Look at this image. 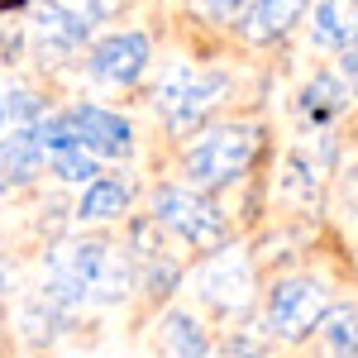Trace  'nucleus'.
<instances>
[{"label": "nucleus", "instance_id": "nucleus-20", "mask_svg": "<svg viewBox=\"0 0 358 358\" xmlns=\"http://www.w3.org/2000/svg\"><path fill=\"white\" fill-rule=\"evenodd\" d=\"M248 0H201V15L206 20H215V24H234L239 15H244Z\"/></svg>", "mask_w": 358, "mask_h": 358}, {"label": "nucleus", "instance_id": "nucleus-3", "mask_svg": "<svg viewBox=\"0 0 358 358\" xmlns=\"http://www.w3.org/2000/svg\"><path fill=\"white\" fill-rule=\"evenodd\" d=\"M182 287H192L201 315L248 320V315L258 310V292H263V282H258V258H253L244 244L229 239V244L201 253L192 268H187Z\"/></svg>", "mask_w": 358, "mask_h": 358}, {"label": "nucleus", "instance_id": "nucleus-15", "mask_svg": "<svg viewBox=\"0 0 358 358\" xmlns=\"http://www.w3.org/2000/svg\"><path fill=\"white\" fill-rule=\"evenodd\" d=\"M310 43L325 53H344L358 43V0H315Z\"/></svg>", "mask_w": 358, "mask_h": 358}, {"label": "nucleus", "instance_id": "nucleus-12", "mask_svg": "<svg viewBox=\"0 0 358 358\" xmlns=\"http://www.w3.org/2000/svg\"><path fill=\"white\" fill-rule=\"evenodd\" d=\"M134 196H138V187L129 172H96L82 187L72 215H77V224H115L134 210Z\"/></svg>", "mask_w": 358, "mask_h": 358}, {"label": "nucleus", "instance_id": "nucleus-10", "mask_svg": "<svg viewBox=\"0 0 358 358\" xmlns=\"http://www.w3.org/2000/svg\"><path fill=\"white\" fill-rule=\"evenodd\" d=\"M62 115H67V124H72V138L82 143L86 153H96V158H129V153H134V124L120 110L77 101V106H67Z\"/></svg>", "mask_w": 358, "mask_h": 358}, {"label": "nucleus", "instance_id": "nucleus-8", "mask_svg": "<svg viewBox=\"0 0 358 358\" xmlns=\"http://www.w3.org/2000/svg\"><path fill=\"white\" fill-rule=\"evenodd\" d=\"M148 62H153V38H148L143 29H115V34L101 38V43H91L86 72H91V82L124 91V86L143 82Z\"/></svg>", "mask_w": 358, "mask_h": 358}, {"label": "nucleus", "instance_id": "nucleus-14", "mask_svg": "<svg viewBox=\"0 0 358 358\" xmlns=\"http://www.w3.org/2000/svg\"><path fill=\"white\" fill-rule=\"evenodd\" d=\"M38 177H43V148L29 138V129L0 138V196L29 192Z\"/></svg>", "mask_w": 358, "mask_h": 358}, {"label": "nucleus", "instance_id": "nucleus-4", "mask_svg": "<svg viewBox=\"0 0 358 358\" xmlns=\"http://www.w3.org/2000/svg\"><path fill=\"white\" fill-rule=\"evenodd\" d=\"M148 215L192 253H210L234 239V220L210 192H196L187 182H158L148 196Z\"/></svg>", "mask_w": 358, "mask_h": 358}, {"label": "nucleus", "instance_id": "nucleus-22", "mask_svg": "<svg viewBox=\"0 0 358 358\" xmlns=\"http://www.w3.org/2000/svg\"><path fill=\"white\" fill-rule=\"evenodd\" d=\"M229 358H277L268 344H258V349H239V354H229Z\"/></svg>", "mask_w": 358, "mask_h": 358}, {"label": "nucleus", "instance_id": "nucleus-9", "mask_svg": "<svg viewBox=\"0 0 358 358\" xmlns=\"http://www.w3.org/2000/svg\"><path fill=\"white\" fill-rule=\"evenodd\" d=\"M91 38V15L86 10H72L62 0H43L34 10V24H29V43L34 53L43 57V67H57L67 57H77Z\"/></svg>", "mask_w": 358, "mask_h": 358}, {"label": "nucleus", "instance_id": "nucleus-19", "mask_svg": "<svg viewBox=\"0 0 358 358\" xmlns=\"http://www.w3.org/2000/svg\"><path fill=\"white\" fill-rule=\"evenodd\" d=\"M43 110H48V101H43L34 86H10V91H5V120H10V124L29 129Z\"/></svg>", "mask_w": 358, "mask_h": 358}, {"label": "nucleus", "instance_id": "nucleus-2", "mask_svg": "<svg viewBox=\"0 0 358 358\" xmlns=\"http://www.w3.org/2000/svg\"><path fill=\"white\" fill-rule=\"evenodd\" d=\"M258 158H263V124L224 120V124H206L192 134V143L182 148V177L196 192L220 196L224 187L244 182Z\"/></svg>", "mask_w": 358, "mask_h": 358}, {"label": "nucleus", "instance_id": "nucleus-16", "mask_svg": "<svg viewBox=\"0 0 358 358\" xmlns=\"http://www.w3.org/2000/svg\"><path fill=\"white\" fill-rule=\"evenodd\" d=\"M349 101H354V91L339 82L334 72H315V77L301 86V96H296V110H301L306 124L325 129V124H334L339 115L349 110Z\"/></svg>", "mask_w": 358, "mask_h": 358}, {"label": "nucleus", "instance_id": "nucleus-6", "mask_svg": "<svg viewBox=\"0 0 358 358\" xmlns=\"http://www.w3.org/2000/svg\"><path fill=\"white\" fill-rule=\"evenodd\" d=\"M330 282L315 273H282L273 277L263 292H258V306H263V334L273 339V344H287V349H296L306 344L315 325H320V315L330 310Z\"/></svg>", "mask_w": 358, "mask_h": 358}, {"label": "nucleus", "instance_id": "nucleus-5", "mask_svg": "<svg viewBox=\"0 0 358 358\" xmlns=\"http://www.w3.org/2000/svg\"><path fill=\"white\" fill-rule=\"evenodd\" d=\"M224 96H229V72L196 67V62H172L153 86V110L177 138H192L224 106Z\"/></svg>", "mask_w": 358, "mask_h": 358}, {"label": "nucleus", "instance_id": "nucleus-1", "mask_svg": "<svg viewBox=\"0 0 358 358\" xmlns=\"http://www.w3.org/2000/svg\"><path fill=\"white\" fill-rule=\"evenodd\" d=\"M43 296L67 310L72 320L82 310H110L134 296V268L120 239L110 234H72L43 253Z\"/></svg>", "mask_w": 358, "mask_h": 358}, {"label": "nucleus", "instance_id": "nucleus-25", "mask_svg": "<svg viewBox=\"0 0 358 358\" xmlns=\"http://www.w3.org/2000/svg\"><path fill=\"white\" fill-rule=\"evenodd\" d=\"M0 330H5V320H0Z\"/></svg>", "mask_w": 358, "mask_h": 358}, {"label": "nucleus", "instance_id": "nucleus-13", "mask_svg": "<svg viewBox=\"0 0 358 358\" xmlns=\"http://www.w3.org/2000/svg\"><path fill=\"white\" fill-rule=\"evenodd\" d=\"M306 10H310V0H253L239 15V29H244L248 43L268 48V43H282L292 29L301 24Z\"/></svg>", "mask_w": 358, "mask_h": 358}, {"label": "nucleus", "instance_id": "nucleus-17", "mask_svg": "<svg viewBox=\"0 0 358 358\" xmlns=\"http://www.w3.org/2000/svg\"><path fill=\"white\" fill-rule=\"evenodd\" d=\"M310 339H320L325 358H358V306L354 301H330Z\"/></svg>", "mask_w": 358, "mask_h": 358}, {"label": "nucleus", "instance_id": "nucleus-7", "mask_svg": "<svg viewBox=\"0 0 358 358\" xmlns=\"http://www.w3.org/2000/svg\"><path fill=\"white\" fill-rule=\"evenodd\" d=\"M124 253H129V268H134V292L148 306H163L182 292V277H187L192 263H187L182 244H177L148 210H143V215H129Z\"/></svg>", "mask_w": 358, "mask_h": 358}, {"label": "nucleus", "instance_id": "nucleus-21", "mask_svg": "<svg viewBox=\"0 0 358 358\" xmlns=\"http://www.w3.org/2000/svg\"><path fill=\"white\" fill-rule=\"evenodd\" d=\"M334 77H339V82H344V86H349V91L358 96V43L339 53V72H334Z\"/></svg>", "mask_w": 358, "mask_h": 358}, {"label": "nucleus", "instance_id": "nucleus-23", "mask_svg": "<svg viewBox=\"0 0 358 358\" xmlns=\"http://www.w3.org/2000/svg\"><path fill=\"white\" fill-rule=\"evenodd\" d=\"M20 5H29V0H0V15H10V10H20Z\"/></svg>", "mask_w": 358, "mask_h": 358}, {"label": "nucleus", "instance_id": "nucleus-24", "mask_svg": "<svg viewBox=\"0 0 358 358\" xmlns=\"http://www.w3.org/2000/svg\"><path fill=\"white\" fill-rule=\"evenodd\" d=\"M0 129H5V91H0Z\"/></svg>", "mask_w": 358, "mask_h": 358}, {"label": "nucleus", "instance_id": "nucleus-11", "mask_svg": "<svg viewBox=\"0 0 358 358\" xmlns=\"http://www.w3.org/2000/svg\"><path fill=\"white\" fill-rule=\"evenodd\" d=\"M153 344L163 358H210L215 354V330L192 306H163L153 320Z\"/></svg>", "mask_w": 358, "mask_h": 358}, {"label": "nucleus", "instance_id": "nucleus-18", "mask_svg": "<svg viewBox=\"0 0 358 358\" xmlns=\"http://www.w3.org/2000/svg\"><path fill=\"white\" fill-rule=\"evenodd\" d=\"M43 167L53 172L57 182H67V187H86V182L101 172V158H96V153H86L82 143H67V148L43 153Z\"/></svg>", "mask_w": 358, "mask_h": 358}]
</instances>
